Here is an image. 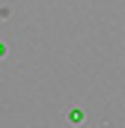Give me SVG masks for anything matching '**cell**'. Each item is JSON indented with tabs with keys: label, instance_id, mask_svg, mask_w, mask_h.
<instances>
[{
	"label": "cell",
	"instance_id": "6da1fadb",
	"mask_svg": "<svg viewBox=\"0 0 125 128\" xmlns=\"http://www.w3.org/2000/svg\"><path fill=\"white\" fill-rule=\"evenodd\" d=\"M68 116H72V122H80V119H84V113H80V110H72Z\"/></svg>",
	"mask_w": 125,
	"mask_h": 128
},
{
	"label": "cell",
	"instance_id": "7a4b0ae2",
	"mask_svg": "<svg viewBox=\"0 0 125 128\" xmlns=\"http://www.w3.org/2000/svg\"><path fill=\"white\" fill-rule=\"evenodd\" d=\"M3 57H6V45L0 42V60H3Z\"/></svg>",
	"mask_w": 125,
	"mask_h": 128
}]
</instances>
